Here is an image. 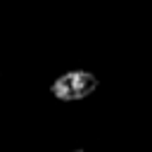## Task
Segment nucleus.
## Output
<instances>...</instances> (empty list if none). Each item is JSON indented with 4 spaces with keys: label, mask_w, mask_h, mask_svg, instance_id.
Listing matches in <instances>:
<instances>
[{
    "label": "nucleus",
    "mask_w": 152,
    "mask_h": 152,
    "mask_svg": "<svg viewBox=\"0 0 152 152\" xmlns=\"http://www.w3.org/2000/svg\"><path fill=\"white\" fill-rule=\"evenodd\" d=\"M97 90V76L83 69L76 71H66L59 78H55V83L50 86V93L62 100V102H78L86 100L88 95H93Z\"/></svg>",
    "instance_id": "1"
}]
</instances>
